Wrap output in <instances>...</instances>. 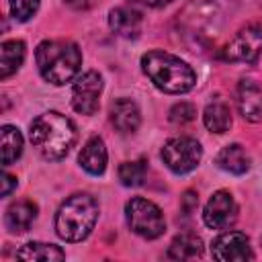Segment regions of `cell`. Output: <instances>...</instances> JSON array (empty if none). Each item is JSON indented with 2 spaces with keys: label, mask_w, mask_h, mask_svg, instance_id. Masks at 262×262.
Here are the masks:
<instances>
[{
  "label": "cell",
  "mask_w": 262,
  "mask_h": 262,
  "mask_svg": "<svg viewBox=\"0 0 262 262\" xmlns=\"http://www.w3.org/2000/svg\"><path fill=\"white\" fill-rule=\"evenodd\" d=\"M196 115V108L190 104V102H178L170 108V121L176 123V125H184V123H190Z\"/></svg>",
  "instance_id": "obj_24"
},
{
  "label": "cell",
  "mask_w": 262,
  "mask_h": 262,
  "mask_svg": "<svg viewBox=\"0 0 262 262\" xmlns=\"http://www.w3.org/2000/svg\"><path fill=\"white\" fill-rule=\"evenodd\" d=\"M237 106L244 119L262 121V88L252 80H242L237 84Z\"/></svg>",
  "instance_id": "obj_11"
},
{
  "label": "cell",
  "mask_w": 262,
  "mask_h": 262,
  "mask_svg": "<svg viewBox=\"0 0 262 262\" xmlns=\"http://www.w3.org/2000/svg\"><path fill=\"white\" fill-rule=\"evenodd\" d=\"M80 166L92 174V176H100L106 168V147L104 141L100 137H92L86 141V145L82 147L80 156H78Z\"/></svg>",
  "instance_id": "obj_14"
},
{
  "label": "cell",
  "mask_w": 262,
  "mask_h": 262,
  "mask_svg": "<svg viewBox=\"0 0 262 262\" xmlns=\"http://www.w3.org/2000/svg\"><path fill=\"white\" fill-rule=\"evenodd\" d=\"M39 2L41 0H10V14L16 20L25 23L39 10Z\"/></svg>",
  "instance_id": "obj_23"
},
{
  "label": "cell",
  "mask_w": 262,
  "mask_h": 262,
  "mask_svg": "<svg viewBox=\"0 0 262 262\" xmlns=\"http://www.w3.org/2000/svg\"><path fill=\"white\" fill-rule=\"evenodd\" d=\"M37 217V205L33 201H16L6 209L4 215V223L10 231L14 233H23L31 227V223Z\"/></svg>",
  "instance_id": "obj_15"
},
{
  "label": "cell",
  "mask_w": 262,
  "mask_h": 262,
  "mask_svg": "<svg viewBox=\"0 0 262 262\" xmlns=\"http://www.w3.org/2000/svg\"><path fill=\"white\" fill-rule=\"evenodd\" d=\"M168 2H172V0H145V4H149V6H154V8H160V6L168 4Z\"/></svg>",
  "instance_id": "obj_28"
},
{
  "label": "cell",
  "mask_w": 262,
  "mask_h": 262,
  "mask_svg": "<svg viewBox=\"0 0 262 262\" xmlns=\"http://www.w3.org/2000/svg\"><path fill=\"white\" fill-rule=\"evenodd\" d=\"M203 158V147L196 139L180 135L172 137L162 147V160L174 174H186L199 166Z\"/></svg>",
  "instance_id": "obj_6"
},
{
  "label": "cell",
  "mask_w": 262,
  "mask_h": 262,
  "mask_svg": "<svg viewBox=\"0 0 262 262\" xmlns=\"http://www.w3.org/2000/svg\"><path fill=\"white\" fill-rule=\"evenodd\" d=\"M111 123L115 125V129L119 133H133L139 123H141V115L137 104L131 98H119L111 104Z\"/></svg>",
  "instance_id": "obj_12"
},
{
  "label": "cell",
  "mask_w": 262,
  "mask_h": 262,
  "mask_svg": "<svg viewBox=\"0 0 262 262\" xmlns=\"http://www.w3.org/2000/svg\"><path fill=\"white\" fill-rule=\"evenodd\" d=\"M35 61H37V68L43 80L55 86H61L78 74L82 66V53L78 45L72 41L51 39V41L39 43L35 51Z\"/></svg>",
  "instance_id": "obj_3"
},
{
  "label": "cell",
  "mask_w": 262,
  "mask_h": 262,
  "mask_svg": "<svg viewBox=\"0 0 262 262\" xmlns=\"http://www.w3.org/2000/svg\"><path fill=\"white\" fill-rule=\"evenodd\" d=\"M217 166L229 174H244L250 170V158L246 154V149L237 143H231L227 147H223L217 158H215Z\"/></svg>",
  "instance_id": "obj_16"
},
{
  "label": "cell",
  "mask_w": 262,
  "mask_h": 262,
  "mask_svg": "<svg viewBox=\"0 0 262 262\" xmlns=\"http://www.w3.org/2000/svg\"><path fill=\"white\" fill-rule=\"evenodd\" d=\"M90 2H92V0H66V4L72 6V8H76V10H80V8H88Z\"/></svg>",
  "instance_id": "obj_27"
},
{
  "label": "cell",
  "mask_w": 262,
  "mask_h": 262,
  "mask_svg": "<svg viewBox=\"0 0 262 262\" xmlns=\"http://www.w3.org/2000/svg\"><path fill=\"white\" fill-rule=\"evenodd\" d=\"M98 217V203L90 194H72L55 215V231L66 242H82L90 235Z\"/></svg>",
  "instance_id": "obj_4"
},
{
  "label": "cell",
  "mask_w": 262,
  "mask_h": 262,
  "mask_svg": "<svg viewBox=\"0 0 262 262\" xmlns=\"http://www.w3.org/2000/svg\"><path fill=\"white\" fill-rule=\"evenodd\" d=\"M196 205H199V196H196L192 190H186L184 196H182V209H184L186 213H190L192 209H196Z\"/></svg>",
  "instance_id": "obj_25"
},
{
  "label": "cell",
  "mask_w": 262,
  "mask_h": 262,
  "mask_svg": "<svg viewBox=\"0 0 262 262\" xmlns=\"http://www.w3.org/2000/svg\"><path fill=\"white\" fill-rule=\"evenodd\" d=\"M76 125L61 113L49 111L31 123V143L45 160H61L76 143Z\"/></svg>",
  "instance_id": "obj_1"
},
{
  "label": "cell",
  "mask_w": 262,
  "mask_h": 262,
  "mask_svg": "<svg viewBox=\"0 0 262 262\" xmlns=\"http://www.w3.org/2000/svg\"><path fill=\"white\" fill-rule=\"evenodd\" d=\"M102 92V78L98 72L82 74L72 88V106L82 115H94L98 111V98Z\"/></svg>",
  "instance_id": "obj_8"
},
{
  "label": "cell",
  "mask_w": 262,
  "mask_h": 262,
  "mask_svg": "<svg viewBox=\"0 0 262 262\" xmlns=\"http://www.w3.org/2000/svg\"><path fill=\"white\" fill-rule=\"evenodd\" d=\"M203 121H205V127L213 133H225L229 127H231V113H229V106L215 98L213 102H209L205 106V113H203Z\"/></svg>",
  "instance_id": "obj_18"
},
{
  "label": "cell",
  "mask_w": 262,
  "mask_h": 262,
  "mask_svg": "<svg viewBox=\"0 0 262 262\" xmlns=\"http://www.w3.org/2000/svg\"><path fill=\"white\" fill-rule=\"evenodd\" d=\"M237 217V205L227 190H217L207 201L203 219L211 229H227Z\"/></svg>",
  "instance_id": "obj_10"
},
{
  "label": "cell",
  "mask_w": 262,
  "mask_h": 262,
  "mask_svg": "<svg viewBox=\"0 0 262 262\" xmlns=\"http://www.w3.org/2000/svg\"><path fill=\"white\" fill-rule=\"evenodd\" d=\"M125 215L131 231H135L145 239H156L166 229V221L160 207L147 199H141V196L131 199L125 207Z\"/></svg>",
  "instance_id": "obj_5"
},
{
  "label": "cell",
  "mask_w": 262,
  "mask_h": 262,
  "mask_svg": "<svg viewBox=\"0 0 262 262\" xmlns=\"http://www.w3.org/2000/svg\"><path fill=\"white\" fill-rule=\"evenodd\" d=\"M14 186H16V178H14L12 174L4 172V174H2V196H8Z\"/></svg>",
  "instance_id": "obj_26"
},
{
  "label": "cell",
  "mask_w": 262,
  "mask_h": 262,
  "mask_svg": "<svg viewBox=\"0 0 262 262\" xmlns=\"http://www.w3.org/2000/svg\"><path fill=\"white\" fill-rule=\"evenodd\" d=\"M141 68L156 88L168 94H184L196 84L192 68L180 57L154 49L141 57Z\"/></svg>",
  "instance_id": "obj_2"
},
{
  "label": "cell",
  "mask_w": 262,
  "mask_h": 262,
  "mask_svg": "<svg viewBox=\"0 0 262 262\" xmlns=\"http://www.w3.org/2000/svg\"><path fill=\"white\" fill-rule=\"evenodd\" d=\"M0 137H2V164L10 166L23 154V135L16 127L4 125L0 129Z\"/></svg>",
  "instance_id": "obj_21"
},
{
  "label": "cell",
  "mask_w": 262,
  "mask_h": 262,
  "mask_svg": "<svg viewBox=\"0 0 262 262\" xmlns=\"http://www.w3.org/2000/svg\"><path fill=\"white\" fill-rule=\"evenodd\" d=\"M147 174V164L145 160H135V162H123L119 166V180L125 186H141Z\"/></svg>",
  "instance_id": "obj_22"
},
{
  "label": "cell",
  "mask_w": 262,
  "mask_h": 262,
  "mask_svg": "<svg viewBox=\"0 0 262 262\" xmlns=\"http://www.w3.org/2000/svg\"><path fill=\"white\" fill-rule=\"evenodd\" d=\"M25 59V43L23 41H4L0 45V78H8L14 74Z\"/></svg>",
  "instance_id": "obj_19"
},
{
  "label": "cell",
  "mask_w": 262,
  "mask_h": 262,
  "mask_svg": "<svg viewBox=\"0 0 262 262\" xmlns=\"http://www.w3.org/2000/svg\"><path fill=\"white\" fill-rule=\"evenodd\" d=\"M262 51V27L260 25H248L225 45L223 57L227 61H244L254 63Z\"/></svg>",
  "instance_id": "obj_7"
},
{
  "label": "cell",
  "mask_w": 262,
  "mask_h": 262,
  "mask_svg": "<svg viewBox=\"0 0 262 262\" xmlns=\"http://www.w3.org/2000/svg\"><path fill=\"white\" fill-rule=\"evenodd\" d=\"M203 254V239L194 233H180L172 239L168 256L172 260H192Z\"/></svg>",
  "instance_id": "obj_17"
},
{
  "label": "cell",
  "mask_w": 262,
  "mask_h": 262,
  "mask_svg": "<svg viewBox=\"0 0 262 262\" xmlns=\"http://www.w3.org/2000/svg\"><path fill=\"white\" fill-rule=\"evenodd\" d=\"M108 25L111 29L125 39H135L141 33V14L133 8H113L108 14Z\"/></svg>",
  "instance_id": "obj_13"
},
{
  "label": "cell",
  "mask_w": 262,
  "mask_h": 262,
  "mask_svg": "<svg viewBox=\"0 0 262 262\" xmlns=\"http://www.w3.org/2000/svg\"><path fill=\"white\" fill-rule=\"evenodd\" d=\"M211 254L219 262H246V260L254 258V252L250 248V239L239 231L221 233L213 242Z\"/></svg>",
  "instance_id": "obj_9"
},
{
  "label": "cell",
  "mask_w": 262,
  "mask_h": 262,
  "mask_svg": "<svg viewBox=\"0 0 262 262\" xmlns=\"http://www.w3.org/2000/svg\"><path fill=\"white\" fill-rule=\"evenodd\" d=\"M18 260H33V262H53V260H63L66 252L59 250L53 244H41V242H29L16 252Z\"/></svg>",
  "instance_id": "obj_20"
}]
</instances>
